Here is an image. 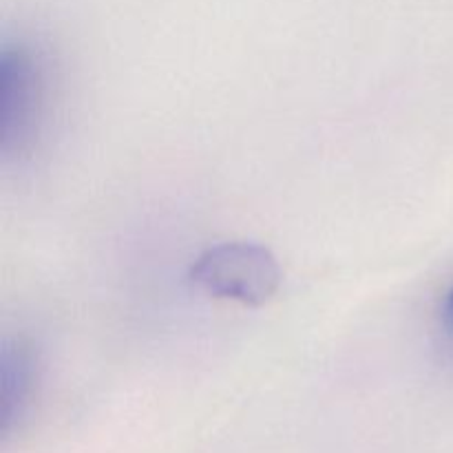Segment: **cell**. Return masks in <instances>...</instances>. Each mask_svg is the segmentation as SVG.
Listing matches in <instances>:
<instances>
[{"instance_id":"6da1fadb","label":"cell","mask_w":453,"mask_h":453,"mask_svg":"<svg viewBox=\"0 0 453 453\" xmlns=\"http://www.w3.org/2000/svg\"><path fill=\"white\" fill-rule=\"evenodd\" d=\"M188 277L206 295L248 308L268 303L283 283L274 252L255 242H224L206 248L193 261Z\"/></svg>"},{"instance_id":"7a4b0ae2","label":"cell","mask_w":453,"mask_h":453,"mask_svg":"<svg viewBox=\"0 0 453 453\" xmlns=\"http://www.w3.org/2000/svg\"><path fill=\"white\" fill-rule=\"evenodd\" d=\"M442 319H445L447 330L453 334V288L449 290V295L445 296V305H442Z\"/></svg>"}]
</instances>
